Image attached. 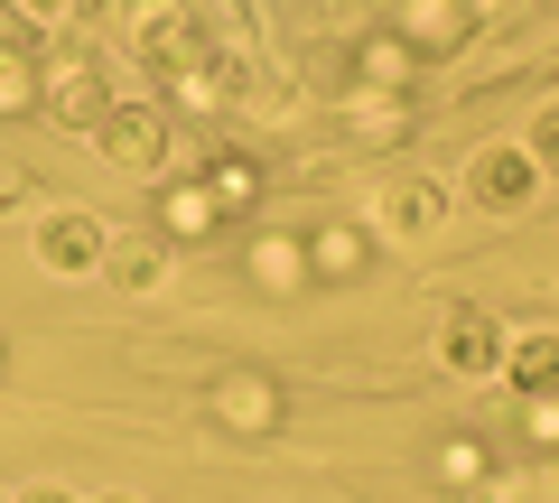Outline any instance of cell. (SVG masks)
<instances>
[{
  "instance_id": "2",
  "label": "cell",
  "mask_w": 559,
  "mask_h": 503,
  "mask_svg": "<svg viewBox=\"0 0 559 503\" xmlns=\"http://www.w3.org/2000/svg\"><path fill=\"white\" fill-rule=\"evenodd\" d=\"M38 262L57 271V280H75V271H103V224L84 215V205H57V215L38 224Z\"/></svg>"
},
{
  "instance_id": "3",
  "label": "cell",
  "mask_w": 559,
  "mask_h": 503,
  "mask_svg": "<svg viewBox=\"0 0 559 503\" xmlns=\"http://www.w3.org/2000/svg\"><path fill=\"white\" fill-rule=\"evenodd\" d=\"M103 159L112 168H159L168 159V121L150 112V103H112V112H103Z\"/></svg>"
},
{
  "instance_id": "10",
  "label": "cell",
  "mask_w": 559,
  "mask_h": 503,
  "mask_svg": "<svg viewBox=\"0 0 559 503\" xmlns=\"http://www.w3.org/2000/svg\"><path fill=\"white\" fill-rule=\"evenodd\" d=\"M532 168H559V112L532 121Z\"/></svg>"
},
{
  "instance_id": "9",
  "label": "cell",
  "mask_w": 559,
  "mask_h": 503,
  "mask_svg": "<svg viewBox=\"0 0 559 503\" xmlns=\"http://www.w3.org/2000/svg\"><path fill=\"white\" fill-rule=\"evenodd\" d=\"M205 187H215L224 205H242V196H252V168H242V159H215V168H205Z\"/></svg>"
},
{
  "instance_id": "6",
  "label": "cell",
  "mask_w": 559,
  "mask_h": 503,
  "mask_svg": "<svg viewBox=\"0 0 559 503\" xmlns=\"http://www.w3.org/2000/svg\"><path fill=\"white\" fill-rule=\"evenodd\" d=\"M47 112L66 121V131H103V112H112V94H103L94 65H75V75H57V94H47Z\"/></svg>"
},
{
  "instance_id": "7",
  "label": "cell",
  "mask_w": 559,
  "mask_h": 503,
  "mask_svg": "<svg viewBox=\"0 0 559 503\" xmlns=\"http://www.w3.org/2000/svg\"><path fill=\"white\" fill-rule=\"evenodd\" d=\"M103 271H112V289H131V299H150V289L168 280V252L150 233L140 242H103Z\"/></svg>"
},
{
  "instance_id": "5",
  "label": "cell",
  "mask_w": 559,
  "mask_h": 503,
  "mask_svg": "<svg viewBox=\"0 0 559 503\" xmlns=\"http://www.w3.org/2000/svg\"><path fill=\"white\" fill-rule=\"evenodd\" d=\"M503 373H513L522 402H559V336H522V345H503Z\"/></svg>"
},
{
  "instance_id": "11",
  "label": "cell",
  "mask_w": 559,
  "mask_h": 503,
  "mask_svg": "<svg viewBox=\"0 0 559 503\" xmlns=\"http://www.w3.org/2000/svg\"><path fill=\"white\" fill-rule=\"evenodd\" d=\"M20 503H75V494H57V484H38V494H20Z\"/></svg>"
},
{
  "instance_id": "4",
  "label": "cell",
  "mask_w": 559,
  "mask_h": 503,
  "mask_svg": "<svg viewBox=\"0 0 559 503\" xmlns=\"http://www.w3.org/2000/svg\"><path fill=\"white\" fill-rule=\"evenodd\" d=\"M439 363H448V373H503V326L485 318V308H448Z\"/></svg>"
},
{
  "instance_id": "1",
  "label": "cell",
  "mask_w": 559,
  "mask_h": 503,
  "mask_svg": "<svg viewBox=\"0 0 559 503\" xmlns=\"http://www.w3.org/2000/svg\"><path fill=\"white\" fill-rule=\"evenodd\" d=\"M466 196H476L485 215H522V205L540 196V168H532V149H513V141L476 149V168H466Z\"/></svg>"
},
{
  "instance_id": "8",
  "label": "cell",
  "mask_w": 559,
  "mask_h": 503,
  "mask_svg": "<svg viewBox=\"0 0 559 503\" xmlns=\"http://www.w3.org/2000/svg\"><path fill=\"white\" fill-rule=\"evenodd\" d=\"M392 224H401V233H429V224H439V196H429V187H401V196H392Z\"/></svg>"
},
{
  "instance_id": "12",
  "label": "cell",
  "mask_w": 559,
  "mask_h": 503,
  "mask_svg": "<svg viewBox=\"0 0 559 503\" xmlns=\"http://www.w3.org/2000/svg\"><path fill=\"white\" fill-rule=\"evenodd\" d=\"M103 503H140V494H103Z\"/></svg>"
}]
</instances>
